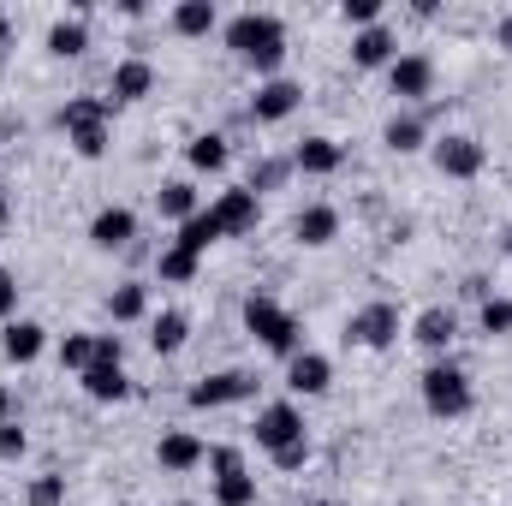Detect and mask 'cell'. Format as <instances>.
Masks as SVG:
<instances>
[{
    "label": "cell",
    "mask_w": 512,
    "mask_h": 506,
    "mask_svg": "<svg viewBox=\"0 0 512 506\" xmlns=\"http://www.w3.org/2000/svg\"><path fill=\"white\" fill-rule=\"evenodd\" d=\"M453 334H459V316H453L447 304H429V310L411 322V340H417L423 352H447V346H453Z\"/></svg>",
    "instance_id": "cell-13"
},
{
    "label": "cell",
    "mask_w": 512,
    "mask_h": 506,
    "mask_svg": "<svg viewBox=\"0 0 512 506\" xmlns=\"http://www.w3.org/2000/svg\"><path fill=\"white\" fill-rule=\"evenodd\" d=\"M256 215H262V203H256L251 185H239V191H221V203H215V221H221V233L233 239V233H251Z\"/></svg>",
    "instance_id": "cell-14"
},
{
    "label": "cell",
    "mask_w": 512,
    "mask_h": 506,
    "mask_svg": "<svg viewBox=\"0 0 512 506\" xmlns=\"http://www.w3.org/2000/svg\"><path fill=\"white\" fill-rule=\"evenodd\" d=\"M340 18H346V24H358V30H370V24L382 18V0H346V6H340Z\"/></svg>",
    "instance_id": "cell-36"
},
{
    "label": "cell",
    "mask_w": 512,
    "mask_h": 506,
    "mask_svg": "<svg viewBox=\"0 0 512 506\" xmlns=\"http://www.w3.org/2000/svg\"><path fill=\"white\" fill-rule=\"evenodd\" d=\"M393 60H399V42H393L387 24H370V30L352 36V66L358 72H376V66H393Z\"/></svg>",
    "instance_id": "cell-12"
},
{
    "label": "cell",
    "mask_w": 512,
    "mask_h": 506,
    "mask_svg": "<svg viewBox=\"0 0 512 506\" xmlns=\"http://www.w3.org/2000/svg\"><path fill=\"white\" fill-rule=\"evenodd\" d=\"M507 251H512V227H507Z\"/></svg>",
    "instance_id": "cell-46"
},
{
    "label": "cell",
    "mask_w": 512,
    "mask_h": 506,
    "mask_svg": "<svg viewBox=\"0 0 512 506\" xmlns=\"http://www.w3.org/2000/svg\"><path fill=\"white\" fill-rule=\"evenodd\" d=\"M149 90H155V66L149 60H120L114 78H108V96L114 102H143Z\"/></svg>",
    "instance_id": "cell-18"
},
{
    "label": "cell",
    "mask_w": 512,
    "mask_h": 506,
    "mask_svg": "<svg viewBox=\"0 0 512 506\" xmlns=\"http://www.w3.org/2000/svg\"><path fill=\"white\" fill-rule=\"evenodd\" d=\"M227 48H233L239 60H251L256 72H274V66L286 60V24H280L274 12H239V18L227 24Z\"/></svg>",
    "instance_id": "cell-1"
},
{
    "label": "cell",
    "mask_w": 512,
    "mask_h": 506,
    "mask_svg": "<svg viewBox=\"0 0 512 506\" xmlns=\"http://www.w3.org/2000/svg\"><path fill=\"white\" fill-rule=\"evenodd\" d=\"M423 137H429V120H423V114H393L387 131H382V143L393 149V155H417Z\"/></svg>",
    "instance_id": "cell-23"
},
{
    "label": "cell",
    "mask_w": 512,
    "mask_h": 506,
    "mask_svg": "<svg viewBox=\"0 0 512 506\" xmlns=\"http://www.w3.org/2000/svg\"><path fill=\"white\" fill-rule=\"evenodd\" d=\"M90 48V30H84V18H60L54 30H48V54L54 60H78Z\"/></svg>",
    "instance_id": "cell-26"
},
{
    "label": "cell",
    "mask_w": 512,
    "mask_h": 506,
    "mask_svg": "<svg viewBox=\"0 0 512 506\" xmlns=\"http://www.w3.org/2000/svg\"><path fill=\"white\" fill-rule=\"evenodd\" d=\"M340 161H346V149H340L334 137H304V143L292 149V167H298V173H310V179H328Z\"/></svg>",
    "instance_id": "cell-16"
},
{
    "label": "cell",
    "mask_w": 512,
    "mask_h": 506,
    "mask_svg": "<svg viewBox=\"0 0 512 506\" xmlns=\"http://www.w3.org/2000/svg\"><path fill=\"white\" fill-rule=\"evenodd\" d=\"M215 239H227V233H221V221H215V209H203V215H191V221L179 227V239H173V245H185L191 256H203L209 245H215Z\"/></svg>",
    "instance_id": "cell-28"
},
{
    "label": "cell",
    "mask_w": 512,
    "mask_h": 506,
    "mask_svg": "<svg viewBox=\"0 0 512 506\" xmlns=\"http://www.w3.org/2000/svg\"><path fill=\"white\" fill-rule=\"evenodd\" d=\"M66 501V477H54V471H48V477H36V483H30V506H60Z\"/></svg>",
    "instance_id": "cell-35"
},
{
    "label": "cell",
    "mask_w": 512,
    "mask_h": 506,
    "mask_svg": "<svg viewBox=\"0 0 512 506\" xmlns=\"http://www.w3.org/2000/svg\"><path fill=\"white\" fill-rule=\"evenodd\" d=\"M42 346H48L42 322H6V334H0V352H6L12 364H36V358H42Z\"/></svg>",
    "instance_id": "cell-21"
},
{
    "label": "cell",
    "mask_w": 512,
    "mask_h": 506,
    "mask_svg": "<svg viewBox=\"0 0 512 506\" xmlns=\"http://www.w3.org/2000/svg\"><path fill=\"white\" fill-rule=\"evenodd\" d=\"M0 48H6V12H0Z\"/></svg>",
    "instance_id": "cell-45"
},
{
    "label": "cell",
    "mask_w": 512,
    "mask_h": 506,
    "mask_svg": "<svg viewBox=\"0 0 512 506\" xmlns=\"http://www.w3.org/2000/svg\"><path fill=\"white\" fill-rule=\"evenodd\" d=\"M292 441H304V411H298L292 399L262 405V411H256V447H262V453H280V447H292Z\"/></svg>",
    "instance_id": "cell-5"
},
{
    "label": "cell",
    "mask_w": 512,
    "mask_h": 506,
    "mask_svg": "<svg viewBox=\"0 0 512 506\" xmlns=\"http://www.w3.org/2000/svg\"><path fill=\"white\" fill-rule=\"evenodd\" d=\"M197 262H203V256H191L185 245H167L155 268H161V280H167V286H185V280H197Z\"/></svg>",
    "instance_id": "cell-30"
},
{
    "label": "cell",
    "mask_w": 512,
    "mask_h": 506,
    "mask_svg": "<svg viewBox=\"0 0 512 506\" xmlns=\"http://www.w3.org/2000/svg\"><path fill=\"white\" fill-rule=\"evenodd\" d=\"M328 381H334V364H328L322 352H298V358L286 364V387H292V393H328Z\"/></svg>",
    "instance_id": "cell-19"
},
{
    "label": "cell",
    "mask_w": 512,
    "mask_h": 506,
    "mask_svg": "<svg viewBox=\"0 0 512 506\" xmlns=\"http://www.w3.org/2000/svg\"><path fill=\"white\" fill-rule=\"evenodd\" d=\"M96 364H126V340L120 334H96Z\"/></svg>",
    "instance_id": "cell-40"
},
{
    "label": "cell",
    "mask_w": 512,
    "mask_h": 506,
    "mask_svg": "<svg viewBox=\"0 0 512 506\" xmlns=\"http://www.w3.org/2000/svg\"><path fill=\"white\" fill-rule=\"evenodd\" d=\"M78 387H84L96 405H114V399H126V393H131L126 364H90V370L78 376Z\"/></svg>",
    "instance_id": "cell-20"
},
{
    "label": "cell",
    "mask_w": 512,
    "mask_h": 506,
    "mask_svg": "<svg viewBox=\"0 0 512 506\" xmlns=\"http://www.w3.org/2000/svg\"><path fill=\"white\" fill-rule=\"evenodd\" d=\"M268 459H274V471H304L310 465V435L292 441V447H280V453H268Z\"/></svg>",
    "instance_id": "cell-37"
},
{
    "label": "cell",
    "mask_w": 512,
    "mask_h": 506,
    "mask_svg": "<svg viewBox=\"0 0 512 506\" xmlns=\"http://www.w3.org/2000/svg\"><path fill=\"white\" fill-rule=\"evenodd\" d=\"M155 459H161V471H197V465L209 459V447H203L197 435H185V429H173V435H161V447H155Z\"/></svg>",
    "instance_id": "cell-17"
},
{
    "label": "cell",
    "mask_w": 512,
    "mask_h": 506,
    "mask_svg": "<svg viewBox=\"0 0 512 506\" xmlns=\"http://www.w3.org/2000/svg\"><path fill=\"white\" fill-rule=\"evenodd\" d=\"M245 328H251L274 358H286V364L304 352V328H298V316H292V310H280L268 292H251V298H245Z\"/></svg>",
    "instance_id": "cell-2"
},
{
    "label": "cell",
    "mask_w": 512,
    "mask_h": 506,
    "mask_svg": "<svg viewBox=\"0 0 512 506\" xmlns=\"http://www.w3.org/2000/svg\"><path fill=\"white\" fill-rule=\"evenodd\" d=\"M131 239H137V215L120 209V203H114V209H102V215L90 221V245H96V251H126Z\"/></svg>",
    "instance_id": "cell-15"
},
{
    "label": "cell",
    "mask_w": 512,
    "mask_h": 506,
    "mask_svg": "<svg viewBox=\"0 0 512 506\" xmlns=\"http://www.w3.org/2000/svg\"><path fill=\"white\" fill-rule=\"evenodd\" d=\"M24 447H30V435L18 423H0V459H24Z\"/></svg>",
    "instance_id": "cell-39"
},
{
    "label": "cell",
    "mask_w": 512,
    "mask_h": 506,
    "mask_svg": "<svg viewBox=\"0 0 512 506\" xmlns=\"http://www.w3.org/2000/svg\"><path fill=\"white\" fill-rule=\"evenodd\" d=\"M346 340L364 346V352H387L399 340V310L393 304H364L352 322H346Z\"/></svg>",
    "instance_id": "cell-6"
},
{
    "label": "cell",
    "mask_w": 512,
    "mask_h": 506,
    "mask_svg": "<svg viewBox=\"0 0 512 506\" xmlns=\"http://www.w3.org/2000/svg\"><path fill=\"white\" fill-rule=\"evenodd\" d=\"M0 423H12V393L0 387Z\"/></svg>",
    "instance_id": "cell-43"
},
{
    "label": "cell",
    "mask_w": 512,
    "mask_h": 506,
    "mask_svg": "<svg viewBox=\"0 0 512 506\" xmlns=\"http://www.w3.org/2000/svg\"><path fill=\"white\" fill-rule=\"evenodd\" d=\"M215 477H233V471H245V459H239V447H209V459H203Z\"/></svg>",
    "instance_id": "cell-38"
},
{
    "label": "cell",
    "mask_w": 512,
    "mask_h": 506,
    "mask_svg": "<svg viewBox=\"0 0 512 506\" xmlns=\"http://www.w3.org/2000/svg\"><path fill=\"white\" fill-rule=\"evenodd\" d=\"M292 239H298L304 251H322V245H334V239H340V209H328V203H310V209H298V221H292Z\"/></svg>",
    "instance_id": "cell-11"
},
{
    "label": "cell",
    "mask_w": 512,
    "mask_h": 506,
    "mask_svg": "<svg viewBox=\"0 0 512 506\" xmlns=\"http://www.w3.org/2000/svg\"><path fill=\"white\" fill-rule=\"evenodd\" d=\"M483 334H495V340L512 334V298H489L483 304Z\"/></svg>",
    "instance_id": "cell-33"
},
{
    "label": "cell",
    "mask_w": 512,
    "mask_h": 506,
    "mask_svg": "<svg viewBox=\"0 0 512 506\" xmlns=\"http://www.w3.org/2000/svg\"><path fill=\"white\" fill-rule=\"evenodd\" d=\"M179 506H197V501H179Z\"/></svg>",
    "instance_id": "cell-47"
},
{
    "label": "cell",
    "mask_w": 512,
    "mask_h": 506,
    "mask_svg": "<svg viewBox=\"0 0 512 506\" xmlns=\"http://www.w3.org/2000/svg\"><path fill=\"white\" fill-rule=\"evenodd\" d=\"M215 24H221L215 0H179V6H173V30H179V36H209Z\"/></svg>",
    "instance_id": "cell-25"
},
{
    "label": "cell",
    "mask_w": 512,
    "mask_h": 506,
    "mask_svg": "<svg viewBox=\"0 0 512 506\" xmlns=\"http://www.w3.org/2000/svg\"><path fill=\"white\" fill-rule=\"evenodd\" d=\"M155 209H161L167 221H179V227H185L191 215H203V203H197V185H191V179H167V185L155 191Z\"/></svg>",
    "instance_id": "cell-22"
},
{
    "label": "cell",
    "mask_w": 512,
    "mask_h": 506,
    "mask_svg": "<svg viewBox=\"0 0 512 506\" xmlns=\"http://www.w3.org/2000/svg\"><path fill=\"white\" fill-rule=\"evenodd\" d=\"M108 108H114V102H96V96H78V102L60 108V126H66L72 149H78L84 161H96V155L108 149Z\"/></svg>",
    "instance_id": "cell-3"
},
{
    "label": "cell",
    "mask_w": 512,
    "mask_h": 506,
    "mask_svg": "<svg viewBox=\"0 0 512 506\" xmlns=\"http://www.w3.org/2000/svg\"><path fill=\"white\" fill-rule=\"evenodd\" d=\"M185 161H191L197 173H221V167H227V137H221V131L191 137V143H185Z\"/></svg>",
    "instance_id": "cell-27"
},
{
    "label": "cell",
    "mask_w": 512,
    "mask_h": 506,
    "mask_svg": "<svg viewBox=\"0 0 512 506\" xmlns=\"http://www.w3.org/2000/svg\"><path fill=\"white\" fill-rule=\"evenodd\" d=\"M298 102H304L298 78H268V84H256V96H251V120L256 126H280V120L298 114Z\"/></svg>",
    "instance_id": "cell-7"
},
{
    "label": "cell",
    "mask_w": 512,
    "mask_h": 506,
    "mask_svg": "<svg viewBox=\"0 0 512 506\" xmlns=\"http://www.w3.org/2000/svg\"><path fill=\"white\" fill-rule=\"evenodd\" d=\"M251 393H256V376L221 370V376H203L185 399H191V411H221V405H239V399H251Z\"/></svg>",
    "instance_id": "cell-8"
},
{
    "label": "cell",
    "mask_w": 512,
    "mask_h": 506,
    "mask_svg": "<svg viewBox=\"0 0 512 506\" xmlns=\"http://www.w3.org/2000/svg\"><path fill=\"white\" fill-rule=\"evenodd\" d=\"M483 161H489V155H483V143H477V137H465V131H447V137L435 143V167H441L447 179H477V173H483Z\"/></svg>",
    "instance_id": "cell-9"
},
{
    "label": "cell",
    "mask_w": 512,
    "mask_h": 506,
    "mask_svg": "<svg viewBox=\"0 0 512 506\" xmlns=\"http://www.w3.org/2000/svg\"><path fill=\"white\" fill-rule=\"evenodd\" d=\"M292 173V161H256L251 167V191L262 197V191H280V179Z\"/></svg>",
    "instance_id": "cell-34"
},
{
    "label": "cell",
    "mask_w": 512,
    "mask_h": 506,
    "mask_svg": "<svg viewBox=\"0 0 512 506\" xmlns=\"http://www.w3.org/2000/svg\"><path fill=\"white\" fill-rule=\"evenodd\" d=\"M423 405H429V417H465V411L477 405L471 376H465L459 364H429V370H423Z\"/></svg>",
    "instance_id": "cell-4"
},
{
    "label": "cell",
    "mask_w": 512,
    "mask_h": 506,
    "mask_svg": "<svg viewBox=\"0 0 512 506\" xmlns=\"http://www.w3.org/2000/svg\"><path fill=\"white\" fill-rule=\"evenodd\" d=\"M6 221H12V203H6V197H0V227H6Z\"/></svg>",
    "instance_id": "cell-44"
},
{
    "label": "cell",
    "mask_w": 512,
    "mask_h": 506,
    "mask_svg": "<svg viewBox=\"0 0 512 506\" xmlns=\"http://www.w3.org/2000/svg\"><path fill=\"white\" fill-rule=\"evenodd\" d=\"M495 42H501V48H512V12H501V24H495Z\"/></svg>",
    "instance_id": "cell-42"
},
{
    "label": "cell",
    "mask_w": 512,
    "mask_h": 506,
    "mask_svg": "<svg viewBox=\"0 0 512 506\" xmlns=\"http://www.w3.org/2000/svg\"><path fill=\"white\" fill-rule=\"evenodd\" d=\"M215 506H256V477H251V471L215 477Z\"/></svg>",
    "instance_id": "cell-31"
},
{
    "label": "cell",
    "mask_w": 512,
    "mask_h": 506,
    "mask_svg": "<svg viewBox=\"0 0 512 506\" xmlns=\"http://www.w3.org/2000/svg\"><path fill=\"white\" fill-rule=\"evenodd\" d=\"M12 310H18V274L0 268V322H12Z\"/></svg>",
    "instance_id": "cell-41"
},
{
    "label": "cell",
    "mask_w": 512,
    "mask_h": 506,
    "mask_svg": "<svg viewBox=\"0 0 512 506\" xmlns=\"http://www.w3.org/2000/svg\"><path fill=\"white\" fill-rule=\"evenodd\" d=\"M387 84H393L399 102H423V96L435 90V60H429V54H399V60L387 66Z\"/></svg>",
    "instance_id": "cell-10"
},
{
    "label": "cell",
    "mask_w": 512,
    "mask_h": 506,
    "mask_svg": "<svg viewBox=\"0 0 512 506\" xmlns=\"http://www.w3.org/2000/svg\"><path fill=\"white\" fill-rule=\"evenodd\" d=\"M185 334H191V316H185V310H161V316L149 322V346H155L161 358H173V352L185 346Z\"/></svg>",
    "instance_id": "cell-24"
},
{
    "label": "cell",
    "mask_w": 512,
    "mask_h": 506,
    "mask_svg": "<svg viewBox=\"0 0 512 506\" xmlns=\"http://www.w3.org/2000/svg\"><path fill=\"white\" fill-rule=\"evenodd\" d=\"M108 316H114V322H143V316H149V292H143L137 280L114 286V298H108Z\"/></svg>",
    "instance_id": "cell-29"
},
{
    "label": "cell",
    "mask_w": 512,
    "mask_h": 506,
    "mask_svg": "<svg viewBox=\"0 0 512 506\" xmlns=\"http://www.w3.org/2000/svg\"><path fill=\"white\" fill-rule=\"evenodd\" d=\"M60 364L84 376V370L96 364V334H66V340H60Z\"/></svg>",
    "instance_id": "cell-32"
}]
</instances>
